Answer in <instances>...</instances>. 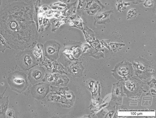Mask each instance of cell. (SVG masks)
Here are the masks:
<instances>
[{
    "mask_svg": "<svg viewBox=\"0 0 156 118\" xmlns=\"http://www.w3.org/2000/svg\"><path fill=\"white\" fill-rule=\"evenodd\" d=\"M25 4L16 2L0 11V34L11 48L23 50L32 40L30 11Z\"/></svg>",
    "mask_w": 156,
    "mask_h": 118,
    "instance_id": "1",
    "label": "cell"
},
{
    "mask_svg": "<svg viewBox=\"0 0 156 118\" xmlns=\"http://www.w3.org/2000/svg\"><path fill=\"white\" fill-rule=\"evenodd\" d=\"M7 82L12 90L21 93L26 88L27 82L25 74L16 71L9 74Z\"/></svg>",
    "mask_w": 156,
    "mask_h": 118,
    "instance_id": "2",
    "label": "cell"
},
{
    "mask_svg": "<svg viewBox=\"0 0 156 118\" xmlns=\"http://www.w3.org/2000/svg\"><path fill=\"white\" fill-rule=\"evenodd\" d=\"M17 63L19 66L23 69L30 67L33 63V59L30 54L25 51H20L16 56Z\"/></svg>",
    "mask_w": 156,
    "mask_h": 118,
    "instance_id": "3",
    "label": "cell"
},
{
    "mask_svg": "<svg viewBox=\"0 0 156 118\" xmlns=\"http://www.w3.org/2000/svg\"><path fill=\"white\" fill-rule=\"evenodd\" d=\"M3 95L0 97V118H5L9 103V96L3 97Z\"/></svg>",
    "mask_w": 156,
    "mask_h": 118,
    "instance_id": "4",
    "label": "cell"
},
{
    "mask_svg": "<svg viewBox=\"0 0 156 118\" xmlns=\"http://www.w3.org/2000/svg\"><path fill=\"white\" fill-rule=\"evenodd\" d=\"M112 12L110 11L98 14L96 16L98 22L99 23H102L104 22L105 23L107 20H109V15Z\"/></svg>",
    "mask_w": 156,
    "mask_h": 118,
    "instance_id": "5",
    "label": "cell"
},
{
    "mask_svg": "<svg viewBox=\"0 0 156 118\" xmlns=\"http://www.w3.org/2000/svg\"><path fill=\"white\" fill-rule=\"evenodd\" d=\"M7 49L11 48L5 39L0 34V51L3 53Z\"/></svg>",
    "mask_w": 156,
    "mask_h": 118,
    "instance_id": "6",
    "label": "cell"
},
{
    "mask_svg": "<svg viewBox=\"0 0 156 118\" xmlns=\"http://www.w3.org/2000/svg\"><path fill=\"white\" fill-rule=\"evenodd\" d=\"M137 11L135 9H132L129 10L127 14L128 19H131L135 18L137 16Z\"/></svg>",
    "mask_w": 156,
    "mask_h": 118,
    "instance_id": "7",
    "label": "cell"
},
{
    "mask_svg": "<svg viewBox=\"0 0 156 118\" xmlns=\"http://www.w3.org/2000/svg\"><path fill=\"white\" fill-rule=\"evenodd\" d=\"M31 76L33 78L37 80L40 79L42 76L41 72L37 70H33L31 73Z\"/></svg>",
    "mask_w": 156,
    "mask_h": 118,
    "instance_id": "8",
    "label": "cell"
},
{
    "mask_svg": "<svg viewBox=\"0 0 156 118\" xmlns=\"http://www.w3.org/2000/svg\"><path fill=\"white\" fill-rule=\"evenodd\" d=\"M5 117L15 118V113L14 111L10 109H7L5 113Z\"/></svg>",
    "mask_w": 156,
    "mask_h": 118,
    "instance_id": "9",
    "label": "cell"
},
{
    "mask_svg": "<svg viewBox=\"0 0 156 118\" xmlns=\"http://www.w3.org/2000/svg\"><path fill=\"white\" fill-rule=\"evenodd\" d=\"M45 90L44 87L42 85L38 86L36 88V91L39 94H43L45 93Z\"/></svg>",
    "mask_w": 156,
    "mask_h": 118,
    "instance_id": "10",
    "label": "cell"
},
{
    "mask_svg": "<svg viewBox=\"0 0 156 118\" xmlns=\"http://www.w3.org/2000/svg\"><path fill=\"white\" fill-rule=\"evenodd\" d=\"M154 3L153 0H145L143 5L146 7H151L153 6Z\"/></svg>",
    "mask_w": 156,
    "mask_h": 118,
    "instance_id": "11",
    "label": "cell"
},
{
    "mask_svg": "<svg viewBox=\"0 0 156 118\" xmlns=\"http://www.w3.org/2000/svg\"><path fill=\"white\" fill-rule=\"evenodd\" d=\"M47 51L49 54H52L55 52V49L54 47L52 46H50L48 47V48Z\"/></svg>",
    "mask_w": 156,
    "mask_h": 118,
    "instance_id": "12",
    "label": "cell"
},
{
    "mask_svg": "<svg viewBox=\"0 0 156 118\" xmlns=\"http://www.w3.org/2000/svg\"><path fill=\"white\" fill-rule=\"evenodd\" d=\"M71 71L74 74H76L79 72V69L76 66H73L71 68Z\"/></svg>",
    "mask_w": 156,
    "mask_h": 118,
    "instance_id": "13",
    "label": "cell"
},
{
    "mask_svg": "<svg viewBox=\"0 0 156 118\" xmlns=\"http://www.w3.org/2000/svg\"><path fill=\"white\" fill-rule=\"evenodd\" d=\"M109 40H103L101 42L105 46H106V47H109Z\"/></svg>",
    "mask_w": 156,
    "mask_h": 118,
    "instance_id": "14",
    "label": "cell"
},
{
    "mask_svg": "<svg viewBox=\"0 0 156 118\" xmlns=\"http://www.w3.org/2000/svg\"><path fill=\"white\" fill-rule=\"evenodd\" d=\"M80 52V50L78 49H75L73 52V55L75 56H77Z\"/></svg>",
    "mask_w": 156,
    "mask_h": 118,
    "instance_id": "15",
    "label": "cell"
},
{
    "mask_svg": "<svg viewBox=\"0 0 156 118\" xmlns=\"http://www.w3.org/2000/svg\"><path fill=\"white\" fill-rule=\"evenodd\" d=\"M34 53L35 55L37 57H39L40 55V53L37 50H35L34 51Z\"/></svg>",
    "mask_w": 156,
    "mask_h": 118,
    "instance_id": "16",
    "label": "cell"
},
{
    "mask_svg": "<svg viewBox=\"0 0 156 118\" xmlns=\"http://www.w3.org/2000/svg\"><path fill=\"white\" fill-rule=\"evenodd\" d=\"M48 79L49 81H51L53 80V78L52 76H50L48 77Z\"/></svg>",
    "mask_w": 156,
    "mask_h": 118,
    "instance_id": "17",
    "label": "cell"
},
{
    "mask_svg": "<svg viewBox=\"0 0 156 118\" xmlns=\"http://www.w3.org/2000/svg\"><path fill=\"white\" fill-rule=\"evenodd\" d=\"M60 1L63 2H69L70 0H59Z\"/></svg>",
    "mask_w": 156,
    "mask_h": 118,
    "instance_id": "18",
    "label": "cell"
},
{
    "mask_svg": "<svg viewBox=\"0 0 156 118\" xmlns=\"http://www.w3.org/2000/svg\"><path fill=\"white\" fill-rule=\"evenodd\" d=\"M115 93L116 95H119V92L118 88H116L115 90Z\"/></svg>",
    "mask_w": 156,
    "mask_h": 118,
    "instance_id": "19",
    "label": "cell"
},
{
    "mask_svg": "<svg viewBox=\"0 0 156 118\" xmlns=\"http://www.w3.org/2000/svg\"><path fill=\"white\" fill-rule=\"evenodd\" d=\"M7 88V87H6V88L5 89V90H4V92H3L2 93V94H1L0 93V97H1L2 95H3L5 93V92L6 90V89Z\"/></svg>",
    "mask_w": 156,
    "mask_h": 118,
    "instance_id": "20",
    "label": "cell"
},
{
    "mask_svg": "<svg viewBox=\"0 0 156 118\" xmlns=\"http://www.w3.org/2000/svg\"><path fill=\"white\" fill-rule=\"evenodd\" d=\"M1 4V1L0 0V6Z\"/></svg>",
    "mask_w": 156,
    "mask_h": 118,
    "instance_id": "21",
    "label": "cell"
}]
</instances>
